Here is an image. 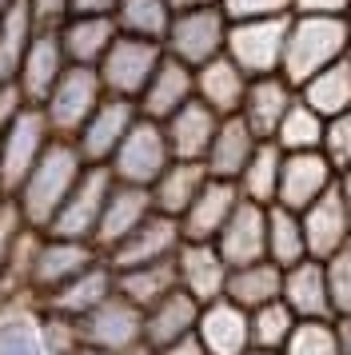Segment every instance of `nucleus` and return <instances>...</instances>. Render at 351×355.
<instances>
[{
	"label": "nucleus",
	"instance_id": "f257e3e1",
	"mask_svg": "<svg viewBox=\"0 0 351 355\" xmlns=\"http://www.w3.org/2000/svg\"><path fill=\"white\" fill-rule=\"evenodd\" d=\"M84 168L88 164L76 152V144L64 140V136H52V144L40 152V160L32 164V172L24 176V184L12 196V204L20 208L24 224L44 232L52 224V216L60 211V204L68 200V192L76 188V180L84 176Z\"/></svg>",
	"mask_w": 351,
	"mask_h": 355
},
{
	"label": "nucleus",
	"instance_id": "f03ea898",
	"mask_svg": "<svg viewBox=\"0 0 351 355\" xmlns=\"http://www.w3.org/2000/svg\"><path fill=\"white\" fill-rule=\"evenodd\" d=\"M351 24L343 17H307L291 12L287 28V52H284V76L300 88L307 76H316L319 68L335 64L348 56Z\"/></svg>",
	"mask_w": 351,
	"mask_h": 355
},
{
	"label": "nucleus",
	"instance_id": "7ed1b4c3",
	"mask_svg": "<svg viewBox=\"0 0 351 355\" xmlns=\"http://www.w3.org/2000/svg\"><path fill=\"white\" fill-rule=\"evenodd\" d=\"M228 28H232V17L223 12L220 4L176 8L172 24H168V36H164V52L176 56V60H184L188 68H200L228 49Z\"/></svg>",
	"mask_w": 351,
	"mask_h": 355
},
{
	"label": "nucleus",
	"instance_id": "20e7f679",
	"mask_svg": "<svg viewBox=\"0 0 351 355\" xmlns=\"http://www.w3.org/2000/svg\"><path fill=\"white\" fill-rule=\"evenodd\" d=\"M108 96L104 92V84H100V72L88 64H68L60 72V80L56 88L44 96V104H36L40 112H44L48 128L52 136H64V140H72L80 128H84V120L96 112V104Z\"/></svg>",
	"mask_w": 351,
	"mask_h": 355
},
{
	"label": "nucleus",
	"instance_id": "39448f33",
	"mask_svg": "<svg viewBox=\"0 0 351 355\" xmlns=\"http://www.w3.org/2000/svg\"><path fill=\"white\" fill-rule=\"evenodd\" d=\"M287 28L291 17H248L232 20L228 28V56L236 60L248 76H268L284 72V52H287Z\"/></svg>",
	"mask_w": 351,
	"mask_h": 355
},
{
	"label": "nucleus",
	"instance_id": "423d86ee",
	"mask_svg": "<svg viewBox=\"0 0 351 355\" xmlns=\"http://www.w3.org/2000/svg\"><path fill=\"white\" fill-rule=\"evenodd\" d=\"M172 160H176V156H172V148H168L164 124L140 116V120L128 128V136L120 140L116 156L108 160V172H112V180H120V184H140V188H152V180H156Z\"/></svg>",
	"mask_w": 351,
	"mask_h": 355
},
{
	"label": "nucleus",
	"instance_id": "0eeeda50",
	"mask_svg": "<svg viewBox=\"0 0 351 355\" xmlns=\"http://www.w3.org/2000/svg\"><path fill=\"white\" fill-rule=\"evenodd\" d=\"M164 60V44L160 40H140V36H116L108 44V52L100 56V84L108 96H128L136 100L144 92V84L152 80L156 64Z\"/></svg>",
	"mask_w": 351,
	"mask_h": 355
},
{
	"label": "nucleus",
	"instance_id": "6e6552de",
	"mask_svg": "<svg viewBox=\"0 0 351 355\" xmlns=\"http://www.w3.org/2000/svg\"><path fill=\"white\" fill-rule=\"evenodd\" d=\"M48 144H52V128H48L44 112L36 104H24L20 116L8 124V132L0 136V196L12 200Z\"/></svg>",
	"mask_w": 351,
	"mask_h": 355
},
{
	"label": "nucleus",
	"instance_id": "1a4fd4ad",
	"mask_svg": "<svg viewBox=\"0 0 351 355\" xmlns=\"http://www.w3.org/2000/svg\"><path fill=\"white\" fill-rule=\"evenodd\" d=\"M100 259V248L88 240H68V236H52L40 232L36 252H32V272H28V300H44L52 291L80 275L88 263Z\"/></svg>",
	"mask_w": 351,
	"mask_h": 355
},
{
	"label": "nucleus",
	"instance_id": "9d476101",
	"mask_svg": "<svg viewBox=\"0 0 351 355\" xmlns=\"http://www.w3.org/2000/svg\"><path fill=\"white\" fill-rule=\"evenodd\" d=\"M76 336H80V343H88V347L120 355L124 347H132V343L144 339V307H136L128 295H120V291H112V295H104L88 315L76 320Z\"/></svg>",
	"mask_w": 351,
	"mask_h": 355
},
{
	"label": "nucleus",
	"instance_id": "9b49d317",
	"mask_svg": "<svg viewBox=\"0 0 351 355\" xmlns=\"http://www.w3.org/2000/svg\"><path fill=\"white\" fill-rule=\"evenodd\" d=\"M112 184H116V180H112L108 164H88L84 176L76 180V188L68 192V200L60 204V211L52 216V224H48L44 232L92 243L96 224H100V211H104V200H108Z\"/></svg>",
	"mask_w": 351,
	"mask_h": 355
},
{
	"label": "nucleus",
	"instance_id": "f8f14e48",
	"mask_svg": "<svg viewBox=\"0 0 351 355\" xmlns=\"http://www.w3.org/2000/svg\"><path fill=\"white\" fill-rule=\"evenodd\" d=\"M136 120H140L136 100L104 96L100 104H96V112L84 120V128L72 136V144H76V152L84 156V164H108Z\"/></svg>",
	"mask_w": 351,
	"mask_h": 355
},
{
	"label": "nucleus",
	"instance_id": "ddd939ff",
	"mask_svg": "<svg viewBox=\"0 0 351 355\" xmlns=\"http://www.w3.org/2000/svg\"><path fill=\"white\" fill-rule=\"evenodd\" d=\"M180 243H184L180 220L164 216V211H152L128 240H120L112 252H104V259L112 263V272L136 268V263H160V259H176Z\"/></svg>",
	"mask_w": 351,
	"mask_h": 355
},
{
	"label": "nucleus",
	"instance_id": "4468645a",
	"mask_svg": "<svg viewBox=\"0 0 351 355\" xmlns=\"http://www.w3.org/2000/svg\"><path fill=\"white\" fill-rule=\"evenodd\" d=\"M196 339L204 343L207 355H248L252 352V315H248V307H239L228 295L200 304Z\"/></svg>",
	"mask_w": 351,
	"mask_h": 355
},
{
	"label": "nucleus",
	"instance_id": "2eb2a0df",
	"mask_svg": "<svg viewBox=\"0 0 351 355\" xmlns=\"http://www.w3.org/2000/svg\"><path fill=\"white\" fill-rule=\"evenodd\" d=\"M332 188H335V164L323 156V148H316V152H284L275 204L303 211L311 200H319Z\"/></svg>",
	"mask_w": 351,
	"mask_h": 355
},
{
	"label": "nucleus",
	"instance_id": "dca6fc26",
	"mask_svg": "<svg viewBox=\"0 0 351 355\" xmlns=\"http://www.w3.org/2000/svg\"><path fill=\"white\" fill-rule=\"evenodd\" d=\"M64 68H68V56H64L60 33L56 28H36L32 44L24 49V60L16 68L12 84L20 88L24 104H44V96L56 88Z\"/></svg>",
	"mask_w": 351,
	"mask_h": 355
},
{
	"label": "nucleus",
	"instance_id": "f3484780",
	"mask_svg": "<svg viewBox=\"0 0 351 355\" xmlns=\"http://www.w3.org/2000/svg\"><path fill=\"white\" fill-rule=\"evenodd\" d=\"M228 272L232 263L220 256V248L212 240H184L176 252V284L188 295H196L200 304L220 300L228 291Z\"/></svg>",
	"mask_w": 351,
	"mask_h": 355
},
{
	"label": "nucleus",
	"instance_id": "a211bd4d",
	"mask_svg": "<svg viewBox=\"0 0 351 355\" xmlns=\"http://www.w3.org/2000/svg\"><path fill=\"white\" fill-rule=\"evenodd\" d=\"M300 220H303L307 256L327 259V256H335V252L351 248V208L335 188L323 192L319 200H311V204L300 211Z\"/></svg>",
	"mask_w": 351,
	"mask_h": 355
},
{
	"label": "nucleus",
	"instance_id": "6ab92c4d",
	"mask_svg": "<svg viewBox=\"0 0 351 355\" xmlns=\"http://www.w3.org/2000/svg\"><path fill=\"white\" fill-rule=\"evenodd\" d=\"M152 192L148 188H140V184H112L108 200H104V211H100V224H96V236L92 243L100 248V256L104 252H112L120 240H128L136 227L152 216Z\"/></svg>",
	"mask_w": 351,
	"mask_h": 355
},
{
	"label": "nucleus",
	"instance_id": "aec40b11",
	"mask_svg": "<svg viewBox=\"0 0 351 355\" xmlns=\"http://www.w3.org/2000/svg\"><path fill=\"white\" fill-rule=\"evenodd\" d=\"M220 256L239 268V263H252V259H268V204H255V200H239L236 211L228 216V224L216 236Z\"/></svg>",
	"mask_w": 351,
	"mask_h": 355
},
{
	"label": "nucleus",
	"instance_id": "412c9836",
	"mask_svg": "<svg viewBox=\"0 0 351 355\" xmlns=\"http://www.w3.org/2000/svg\"><path fill=\"white\" fill-rule=\"evenodd\" d=\"M300 88L287 80L284 72H268V76H252L248 80V92H243V104H239V116L248 120V128L259 136V140H271L280 120L287 116V108L296 104Z\"/></svg>",
	"mask_w": 351,
	"mask_h": 355
},
{
	"label": "nucleus",
	"instance_id": "4be33fe9",
	"mask_svg": "<svg viewBox=\"0 0 351 355\" xmlns=\"http://www.w3.org/2000/svg\"><path fill=\"white\" fill-rule=\"evenodd\" d=\"M112 291H116V272H112L108 259L100 256L96 263H88L80 275H72L68 284H60L52 295L36 300V304L44 307V311H52V315H64V320L76 323L80 315H88V311H92L104 295H112Z\"/></svg>",
	"mask_w": 351,
	"mask_h": 355
},
{
	"label": "nucleus",
	"instance_id": "5701e85b",
	"mask_svg": "<svg viewBox=\"0 0 351 355\" xmlns=\"http://www.w3.org/2000/svg\"><path fill=\"white\" fill-rule=\"evenodd\" d=\"M243 200L236 188V180H220V176H207V184L196 192L184 216H180V232L184 240H216L220 227L228 224V216L236 211V204Z\"/></svg>",
	"mask_w": 351,
	"mask_h": 355
},
{
	"label": "nucleus",
	"instance_id": "b1692460",
	"mask_svg": "<svg viewBox=\"0 0 351 355\" xmlns=\"http://www.w3.org/2000/svg\"><path fill=\"white\" fill-rule=\"evenodd\" d=\"M280 300H284L300 320H335L332 300H327V268L323 259L303 256L284 268V284H280Z\"/></svg>",
	"mask_w": 351,
	"mask_h": 355
},
{
	"label": "nucleus",
	"instance_id": "393cba45",
	"mask_svg": "<svg viewBox=\"0 0 351 355\" xmlns=\"http://www.w3.org/2000/svg\"><path fill=\"white\" fill-rule=\"evenodd\" d=\"M191 96H196V68H188L184 60H176V56L164 52V60L156 64L152 80L144 84V92L136 96V108L148 120H168Z\"/></svg>",
	"mask_w": 351,
	"mask_h": 355
},
{
	"label": "nucleus",
	"instance_id": "a878e982",
	"mask_svg": "<svg viewBox=\"0 0 351 355\" xmlns=\"http://www.w3.org/2000/svg\"><path fill=\"white\" fill-rule=\"evenodd\" d=\"M164 124V136H168V148H172L176 160H204L207 156V144L220 128V112L207 108L200 96H191L184 108H176Z\"/></svg>",
	"mask_w": 351,
	"mask_h": 355
},
{
	"label": "nucleus",
	"instance_id": "bb28decb",
	"mask_svg": "<svg viewBox=\"0 0 351 355\" xmlns=\"http://www.w3.org/2000/svg\"><path fill=\"white\" fill-rule=\"evenodd\" d=\"M0 355H52L44 336V311L36 300L0 304Z\"/></svg>",
	"mask_w": 351,
	"mask_h": 355
},
{
	"label": "nucleus",
	"instance_id": "cd10ccee",
	"mask_svg": "<svg viewBox=\"0 0 351 355\" xmlns=\"http://www.w3.org/2000/svg\"><path fill=\"white\" fill-rule=\"evenodd\" d=\"M196 320H200V300L188 295L184 288H172L164 300L144 307V343L148 347L176 343L196 331Z\"/></svg>",
	"mask_w": 351,
	"mask_h": 355
},
{
	"label": "nucleus",
	"instance_id": "c85d7f7f",
	"mask_svg": "<svg viewBox=\"0 0 351 355\" xmlns=\"http://www.w3.org/2000/svg\"><path fill=\"white\" fill-rule=\"evenodd\" d=\"M60 44H64V56L68 64H88L96 68L100 56L108 52V44L120 36L116 20L112 17H96V12H68L60 20Z\"/></svg>",
	"mask_w": 351,
	"mask_h": 355
},
{
	"label": "nucleus",
	"instance_id": "c756f323",
	"mask_svg": "<svg viewBox=\"0 0 351 355\" xmlns=\"http://www.w3.org/2000/svg\"><path fill=\"white\" fill-rule=\"evenodd\" d=\"M255 144H259V136L248 128V120L243 116H220V128L212 136V144H207V156H204V168L207 176H220V180H236L243 172V164L252 160Z\"/></svg>",
	"mask_w": 351,
	"mask_h": 355
},
{
	"label": "nucleus",
	"instance_id": "7c9ffc66",
	"mask_svg": "<svg viewBox=\"0 0 351 355\" xmlns=\"http://www.w3.org/2000/svg\"><path fill=\"white\" fill-rule=\"evenodd\" d=\"M248 72L228 56L220 52L216 60L196 68V96L204 100L207 108H216L220 116H236L239 104H243V92H248Z\"/></svg>",
	"mask_w": 351,
	"mask_h": 355
},
{
	"label": "nucleus",
	"instance_id": "2f4dec72",
	"mask_svg": "<svg viewBox=\"0 0 351 355\" xmlns=\"http://www.w3.org/2000/svg\"><path fill=\"white\" fill-rule=\"evenodd\" d=\"M204 184H207L204 160H172L156 180H152V188H148V192H152V208L180 220L184 208L196 200V192H200Z\"/></svg>",
	"mask_w": 351,
	"mask_h": 355
},
{
	"label": "nucleus",
	"instance_id": "473e14b6",
	"mask_svg": "<svg viewBox=\"0 0 351 355\" xmlns=\"http://www.w3.org/2000/svg\"><path fill=\"white\" fill-rule=\"evenodd\" d=\"M36 17H32L28 0H4L0 4V84L12 80L20 60H24V49L36 36Z\"/></svg>",
	"mask_w": 351,
	"mask_h": 355
},
{
	"label": "nucleus",
	"instance_id": "72a5a7b5",
	"mask_svg": "<svg viewBox=\"0 0 351 355\" xmlns=\"http://www.w3.org/2000/svg\"><path fill=\"white\" fill-rule=\"evenodd\" d=\"M280 284H284V268L271 259H252L228 272V300H236L239 307H259L268 300H280Z\"/></svg>",
	"mask_w": 351,
	"mask_h": 355
},
{
	"label": "nucleus",
	"instance_id": "f704fd0d",
	"mask_svg": "<svg viewBox=\"0 0 351 355\" xmlns=\"http://www.w3.org/2000/svg\"><path fill=\"white\" fill-rule=\"evenodd\" d=\"M280 168H284V148L275 144V140H259L252 152V160L243 164V172L236 176L239 196L243 200H255V204H275Z\"/></svg>",
	"mask_w": 351,
	"mask_h": 355
},
{
	"label": "nucleus",
	"instance_id": "c9c22d12",
	"mask_svg": "<svg viewBox=\"0 0 351 355\" xmlns=\"http://www.w3.org/2000/svg\"><path fill=\"white\" fill-rule=\"evenodd\" d=\"M300 100L311 104L323 120L348 112L351 108V64L348 60H335V64L319 68L316 76H307L300 84Z\"/></svg>",
	"mask_w": 351,
	"mask_h": 355
},
{
	"label": "nucleus",
	"instance_id": "e433bc0d",
	"mask_svg": "<svg viewBox=\"0 0 351 355\" xmlns=\"http://www.w3.org/2000/svg\"><path fill=\"white\" fill-rule=\"evenodd\" d=\"M176 284V259H160V263H136V268H120L116 272V291L128 295L136 307H148L164 300Z\"/></svg>",
	"mask_w": 351,
	"mask_h": 355
},
{
	"label": "nucleus",
	"instance_id": "4c0bfd02",
	"mask_svg": "<svg viewBox=\"0 0 351 355\" xmlns=\"http://www.w3.org/2000/svg\"><path fill=\"white\" fill-rule=\"evenodd\" d=\"M172 0H120L116 4V28L124 36H140V40H160L168 36V24H172Z\"/></svg>",
	"mask_w": 351,
	"mask_h": 355
},
{
	"label": "nucleus",
	"instance_id": "58836bf2",
	"mask_svg": "<svg viewBox=\"0 0 351 355\" xmlns=\"http://www.w3.org/2000/svg\"><path fill=\"white\" fill-rule=\"evenodd\" d=\"M303 256H307V240H303L300 211L284 208V204H268V259L287 268Z\"/></svg>",
	"mask_w": 351,
	"mask_h": 355
},
{
	"label": "nucleus",
	"instance_id": "ea45409f",
	"mask_svg": "<svg viewBox=\"0 0 351 355\" xmlns=\"http://www.w3.org/2000/svg\"><path fill=\"white\" fill-rule=\"evenodd\" d=\"M323 116L311 108V104H303L300 96H296V104L287 108V116L280 120V128H275V144L284 148V152H316V148H323Z\"/></svg>",
	"mask_w": 351,
	"mask_h": 355
},
{
	"label": "nucleus",
	"instance_id": "a19ab883",
	"mask_svg": "<svg viewBox=\"0 0 351 355\" xmlns=\"http://www.w3.org/2000/svg\"><path fill=\"white\" fill-rule=\"evenodd\" d=\"M248 315H252V347H259V352H284V343L300 323V315L284 300H268V304L252 307Z\"/></svg>",
	"mask_w": 351,
	"mask_h": 355
},
{
	"label": "nucleus",
	"instance_id": "79ce46f5",
	"mask_svg": "<svg viewBox=\"0 0 351 355\" xmlns=\"http://www.w3.org/2000/svg\"><path fill=\"white\" fill-rule=\"evenodd\" d=\"M280 355H339L335 320H300Z\"/></svg>",
	"mask_w": 351,
	"mask_h": 355
},
{
	"label": "nucleus",
	"instance_id": "37998d69",
	"mask_svg": "<svg viewBox=\"0 0 351 355\" xmlns=\"http://www.w3.org/2000/svg\"><path fill=\"white\" fill-rule=\"evenodd\" d=\"M327 268V300H332V315L343 320L351 315V248L335 252V256L323 259Z\"/></svg>",
	"mask_w": 351,
	"mask_h": 355
},
{
	"label": "nucleus",
	"instance_id": "c03bdc74",
	"mask_svg": "<svg viewBox=\"0 0 351 355\" xmlns=\"http://www.w3.org/2000/svg\"><path fill=\"white\" fill-rule=\"evenodd\" d=\"M323 156L335 168L351 164V108L339 116H327V124H323Z\"/></svg>",
	"mask_w": 351,
	"mask_h": 355
},
{
	"label": "nucleus",
	"instance_id": "a18cd8bd",
	"mask_svg": "<svg viewBox=\"0 0 351 355\" xmlns=\"http://www.w3.org/2000/svg\"><path fill=\"white\" fill-rule=\"evenodd\" d=\"M220 8L232 20H248V17H291V0H220Z\"/></svg>",
	"mask_w": 351,
	"mask_h": 355
},
{
	"label": "nucleus",
	"instance_id": "49530a36",
	"mask_svg": "<svg viewBox=\"0 0 351 355\" xmlns=\"http://www.w3.org/2000/svg\"><path fill=\"white\" fill-rule=\"evenodd\" d=\"M28 4L40 28H60V20L72 12V0H28Z\"/></svg>",
	"mask_w": 351,
	"mask_h": 355
},
{
	"label": "nucleus",
	"instance_id": "de8ad7c7",
	"mask_svg": "<svg viewBox=\"0 0 351 355\" xmlns=\"http://www.w3.org/2000/svg\"><path fill=\"white\" fill-rule=\"evenodd\" d=\"M20 108H24L20 88H16L12 80H4V84H0V136H4V132H8V124L20 116Z\"/></svg>",
	"mask_w": 351,
	"mask_h": 355
},
{
	"label": "nucleus",
	"instance_id": "09e8293b",
	"mask_svg": "<svg viewBox=\"0 0 351 355\" xmlns=\"http://www.w3.org/2000/svg\"><path fill=\"white\" fill-rule=\"evenodd\" d=\"M351 0H291V12H307V17H348Z\"/></svg>",
	"mask_w": 351,
	"mask_h": 355
},
{
	"label": "nucleus",
	"instance_id": "8fccbe9b",
	"mask_svg": "<svg viewBox=\"0 0 351 355\" xmlns=\"http://www.w3.org/2000/svg\"><path fill=\"white\" fill-rule=\"evenodd\" d=\"M156 355H207L204 352V343L196 339V331L184 339H176V343H164V347H156Z\"/></svg>",
	"mask_w": 351,
	"mask_h": 355
},
{
	"label": "nucleus",
	"instance_id": "3c124183",
	"mask_svg": "<svg viewBox=\"0 0 351 355\" xmlns=\"http://www.w3.org/2000/svg\"><path fill=\"white\" fill-rule=\"evenodd\" d=\"M120 0H72V12H96V17H112Z\"/></svg>",
	"mask_w": 351,
	"mask_h": 355
},
{
	"label": "nucleus",
	"instance_id": "603ef678",
	"mask_svg": "<svg viewBox=\"0 0 351 355\" xmlns=\"http://www.w3.org/2000/svg\"><path fill=\"white\" fill-rule=\"evenodd\" d=\"M335 192L348 200V208H351V164H343V168H335Z\"/></svg>",
	"mask_w": 351,
	"mask_h": 355
},
{
	"label": "nucleus",
	"instance_id": "864d4df0",
	"mask_svg": "<svg viewBox=\"0 0 351 355\" xmlns=\"http://www.w3.org/2000/svg\"><path fill=\"white\" fill-rule=\"evenodd\" d=\"M335 336H339V355H351V315L335 320Z\"/></svg>",
	"mask_w": 351,
	"mask_h": 355
},
{
	"label": "nucleus",
	"instance_id": "5fc2aeb1",
	"mask_svg": "<svg viewBox=\"0 0 351 355\" xmlns=\"http://www.w3.org/2000/svg\"><path fill=\"white\" fill-rule=\"evenodd\" d=\"M207 4H220V0H172V8H207Z\"/></svg>",
	"mask_w": 351,
	"mask_h": 355
},
{
	"label": "nucleus",
	"instance_id": "6e6d98bb",
	"mask_svg": "<svg viewBox=\"0 0 351 355\" xmlns=\"http://www.w3.org/2000/svg\"><path fill=\"white\" fill-rule=\"evenodd\" d=\"M120 355H156V347H148V343L140 339V343H132V347H124Z\"/></svg>",
	"mask_w": 351,
	"mask_h": 355
},
{
	"label": "nucleus",
	"instance_id": "4d7b16f0",
	"mask_svg": "<svg viewBox=\"0 0 351 355\" xmlns=\"http://www.w3.org/2000/svg\"><path fill=\"white\" fill-rule=\"evenodd\" d=\"M68 355H108V352H100V347H88V343H76V347H72Z\"/></svg>",
	"mask_w": 351,
	"mask_h": 355
},
{
	"label": "nucleus",
	"instance_id": "13d9d810",
	"mask_svg": "<svg viewBox=\"0 0 351 355\" xmlns=\"http://www.w3.org/2000/svg\"><path fill=\"white\" fill-rule=\"evenodd\" d=\"M248 355H280V352H259V347H252Z\"/></svg>",
	"mask_w": 351,
	"mask_h": 355
},
{
	"label": "nucleus",
	"instance_id": "bf43d9fd",
	"mask_svg": "<svg viewBox=\"0 0 351 355\" xmlns=\"http://www.w3.org/2000/svg\"><path fill=\"white\" fill-rule=\"evenodd\" d=\"M343 60H348V64H351V40H348V56H343Z\"/></svg>",
	"mask_w": 351,
	"mask_h": 355
},
{
	"label": "nucleus",
	"instance_id": "052dcab7",
	"mask_svg": "<svg viewBox=\"0 0 351 355\" xmlns=\"http://www.w3.org/2000/svg\"><path fill=\"white\" fill-rule=\"evenodd\" d=\"M343 20H348V24H351V4H348V17H343Z\"/></svg>",
	"mask_w": 351,
	"mask_h": 355
},
{
	"label": "nucleus",
	"instance_id": "680f3d73",
	"mask_svg": "<svg viewBox=\"0 0 351 355\" xmlns=\"http://www.w3.org/2000/svg\"><path fill=\"white\" fill-rule=\"evenodd\" d=\"M0 4H4V0H0Z\"/></svg>",
	"mask_w": 351,
	"mask_h": 355
}]
</instances>
